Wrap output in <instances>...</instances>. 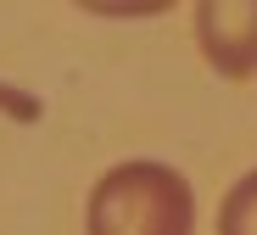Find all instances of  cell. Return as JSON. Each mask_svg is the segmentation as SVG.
<instances>
[{
	"label": "cell",
	"mask_w": 257,
	"mask_h": 235,
	"mask_svg": "<svg viewBox=\"0 0 257 235\" xmlns=\"http://www.w3.org/2000/svg\"><path fill=\"white\" fill-rule=\"evenodd\" d=\"M90 235H196V191L179 168L135 157L95 179L90 207H84Z\"/></svg>",
	"instance_id": "1"
},
{
	"label": "cell",
	"mask_w": 257,
	"mask_h": 235,
	"mask_svg": "<svg viewBox=\"0 0 257 235\" xmlns=\"http://www.w3.org/2000/svg\"><path fill=\"white\" fill-rule=\"evenodd\" d=\"M196 39H201V56L224 79L246 84L257 73V6H201Z\"/></svg>",
	"instance_id": "2"
},
{
	"label": "cell",
	"mask_w": 257,
	"mask_h": 235,
	"mask_svg": "<svg viewBox=\"0 0 257 235\" xmlns=\"http://www.w3.org/2000/svg\"><path fill=\"white\" fill-rule=\"evenodd\" d=\"M218 235H257V168L229 185V196L218 207Z\"/></svg>",
	"instance_id": "3"
},
{
	"label": "cell",
	"mask_w": 257,
	"mask_h": 235,
	"mask_svg": "<svg viewBox=\"0 0 257 235\" xmlns=\"http://www.w3.org/2000/svg\"><path fill=\"white\" fill-rule=\"evenodd\" d=\"M0 112L17 118V123H39L45 118V101L28 96V90H17V84H0Z\"/></svg>",
	"instance_id": "4"
}]
</instances>
